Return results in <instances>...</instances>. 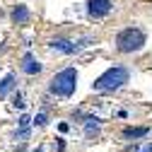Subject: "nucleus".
I'll return each instance as SVG.
<instances>
[{
	"label": "nucleus",
	"instance_id": "1",
	"mask_svg": "<svg viewBox=\"0 0 152 152\" xmlns=\"http://www.w3.org/2000/svg\"><path fill=\"white\" fill-rule=\"evenodd\" d=\"M128 77H130L128 68L113 65V68H109L106 72H102L99 77L92 82V89H97V92H116V89H121L128 82Z\"/></svg>",
	"mask_w": 152,
	"mask_h": 152
},
{
	"label": "nucleus",
	"instance_id": "2",
	"mask_svg": "<svg viewBox=\"0 0 152 152\" xmlns=\"http://www.w3.org/2000/svg\"><path fill=\"white\" fill-rule=\"evenodd\" d=\"M145 41H147V36H145L142 29L128 27V29L118 31V36H116V48H118L121 53H135V51H140V48L145 46Z\"/></svg>",
	"mask_w": 152,
	"mask_h": 152
},
{
	"label": "nucleus",
	"instance_id": "3",
	"mask_svg": "<svg viewBox=\"0 0 152 152\" xmlns=\"http://www.w3.org/2000/svg\"><path fill=\"white\" fill-rule=\"evenodd\" d=\"M75 87H77V72L75 68H65L61 72H56V77L51 80V92L58 97H72Z\"/></svg>",
	"mask_w": 152,
	"mask_h": 152
},
{
	"label": "nucleus",
	"instance_id": "4",
	"mask_svg": "<svg viewBox=\"0 0 152 152\" xmlns=\"http://www.w3.org/2000/svg\"><path fill=\"white\" fill-rule=\"evenodd\" d=\"M92 44H94L92 36L80 39V41H70V39H51V41H48V46H51L53 51H61V53H68V56L80 53L82 48H87V46H92Z\"/></svg>",
	"mask_w": 152,
	"mask_h": 152
},
{
	"label": "nucleus",
	"instance_id": "5",
	"mask_svg": "<svg viewBox=\"0 0 152 152\" xmlns=\"http://www.w3.org/2000/svg\"><path fill=\"white\" fill-rule=\"evenodd\" d=\"M111 10H113L111 0H87V12L92 17H106Z\"/></svg>",
	"mask_w": 152,
	"mask_h": 152
},
{
	"label": "nucleus",
	"instance_id": "6",
	"mask_svg": "<svg viewBox=\"0 0 152 152\" xmlns=\"http://www.w3.org/2000/svg\"><path fill=\"white\" fill-rule=\"evenodd\" d=\"M22 70H24L27 75H39V72L44 70V65L36 61L31 53H24V58H22Z\"/></svg>",
	"mask_w": 152,
	"mask_h": 152
},
{
	"label": "nucleus",
	"instance_id": "7",
	"mask_svg": "<svg viewBox=\"0 0 152 152\" xmlns=\"http://www.w3.org/2000/svg\"><path fill=\"white\" fill-rule=\"evenodd\" d=\"M29 7L27 5H15V10H12V22L15 24H27L29 22Z\"/></svg>",
	"mask_w": 152,
	"mask_h": 152
},
{
	"label": "nucleus",
	"instance_id": "8",
	"mask_svg": "<svg viewBox=\"0 0 152 152\" xmlns=\"http://www.w3.org/2000/svg\"><path fill=\"white\" fill-rule=\"evenodd\" d=\"M12 87H15V75H5L3 82H0V99H5Z\"/></svg>",
	"mask_w": 152,
	"mask_h": 152
},
{
	"label": "nucleus",
	"instance_id": "9",
	"mask_svg": "<svg viewBox=\"0 0 152 152\" xmlns=\"http://www.w3.org/2000/svg\"><path fill=\"white\" fill-rule=\"evenodd\" d=\"M147 133H150L147 126H140V128H126V130H123V138H145Z\"/></svg>",
	"mask_w": 152,
	"mask_h": 152
},
{
	"label": "nucleus",
	"instance_id": "10",
	"mask_svg": "<svg viewBox=\"0 0 152 152\" xmlns=\"http://www.w3.org/2000/svg\"><path fill=\"white\" fill-rule=\"evenodd\" d=\"M85 128H87V135H89V138L97 135V133H99V118L87 116V118H85Z\"/></svg>",
	"mask_w": 152,
	"mask_h": 152
},
{
	"label": "nucleus",
	"instance_id": "11",
	"mask_svg": "<svg viewBox=\"0 0 152 152\" xmlns=\"http://www.w3.org/2000/svg\"><path fill=\"white\" fill-rule=\"evenodd\" d=\"M12 106H15V109H24V99H22V94H20V92L12 97Z\"/></svg>",
	"mask_w": 152,
	"mask_h": 152
},
{
	"label": "nucleus",
	"instance_id": "12",
	"mask_svg": "<svg viewBox=\"0 0 152 152\" xmlns=\"http://www.w3.org/2000/svg\"><path fill=\"white\" fill-rule=\"evenodd\" d=\"M29 123H31V118L27 116V113H22L20 116V128H29Z\"/></svg>",
	"mask_w": 152,
	"mask_h": 152
},
{
	"label": "nucleus",
	"instance_id": "13",
	"mask_svg": "<svg viewBox=\"0 0 152 152\" xmlns=\"http://www.w3.org/2000/svg\"><path fill=\"white\" fill-rule=\"evenodd\" d=\"M15 138H17V140H27V138H29V128H20V133H17Z\"/></svg>",
	"mask_w": 152,
	"mask_h": 152
},
{
	"label": "nucleus",
	"instance_id": "14",
	"mask_svg": "<svg viewBox=\"0 0 152 152\" xmlns=\"http://www.w3.org/2000/svg\"><path fill=\"white\" fill-rule=\"evenodd\" d=\"M34 123H36V126H46V113H36Z\"/></svg>",
	"mask_w": 152,
	"mask_h": 152
},
{
	"label": "nucleus",
	"instance_id": "15",
	"mask_svg": "<svg viewBox=\"0 0 152 152\" xmlns=\"http://www.w3.org/2000/svg\"><path fill=\"white\" fill-rule=\"evenodd\" d=\"M56 140H58V152H63V150H65V142H63V138H56Z\"/></svg>",
	"mask_w": 152,
	"mask_h": 152
},
{
	"label": "nucleus",
	"instance_id": "16",
	"mask_svg": "<svg viewBox=\"0 0 152 152\" xmlns=\"http://www.w3.org/2000/svg\"><path fill=\"white\" fill-rule=\"evenodd\" d=\"M140 152H152V142H150V145H145V147H142Z\"/></svg>",
	"mask_w": 152,
	"mask_h": 152
},
{
	"label": "nucleus",
	"instance_id": "17",
	"mask_svg": "<svg viewBox=\"0 0 152 152\" xmlns=\"http://www.w3.org/2000/svg\"><path fill=\"white\" fill-rule=\"evenodd\" d=\"M34 152H44V150H41V147H36V150H34Z\"/></svg>",
	"mask_w": 152,
	"mask_h": 152
}]
</instances>
